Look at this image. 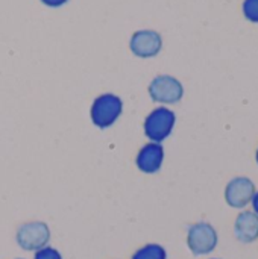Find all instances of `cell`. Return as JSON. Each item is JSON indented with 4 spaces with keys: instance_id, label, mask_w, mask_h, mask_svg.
Here are the masks:
<instances>
[{
    "instance_id": "7",
    "label": "cell",
    "mask_w": 258,
    "mask_h": 259,
    "mask_svg": "<svg viewBox=\"0 0 258 259\" xmlns=\"http://www.w3.org/2000/svg\"><path fill=\"white\" fill-rule=\"evenodd\" d=\"M131 50L135 56L152 58L157 56L163 47L161 35L155 30H137L131 38Z\"/></svg>"
},
{
    "instance_id": "2",
    "label": "cell",
    "mask_w": 258,
    "mask_h": 259,
    "mask_svg": "<svg viewBox=\"0 0 258 259\" xmlns=\"http://www.w3.org/2000/svg\"><path fill=\"white\" fill-rule=\"evenodd\" d=\"M176 123V115L164 106L154 109L144 120V135L152 143H161L170 137Z\"/></svg>"
},
{
    "instance_id": "10",
    "label": "cell",
    "mask_w": 258,
    "mask_h": 259,
    "mask_svg": "<svg viewBox=\"0 0 258 259\" xmlns=\"http://www.w3.org/2000/svg\"><path fill=\"white\" fill-rule=\"evenodd\" d=\"M132 259H167V253L160 244H146L132 255Z\"/></svg>"
},
{
    "instance_id": "3",
    "label": "cell",
    "mask_w": 258,
    "mask_h": 259,
    "mask_svg": "<svg viewBox=\"0 0 258 259\" xmlns=\"http://www.w3.org/2000/svg\"><path fill=\"white\" fill-rule=\"evenodd\" d=\"M217 232L216 229L207 223L199 222L189 228L187 232V246L195 256H202L211 253L217 246Z\"/></svg>"
},
{
    "instance_id": "12",
    "label": "cell",
    "mask_w": 258,
    "mask_h": 259,
    "mask_svg": "<svg viewBox=\"0 0 258 259\" xmlns=\"http://www.w3.org/2000/svg\"><path fill=\"white\" fill-rule=\"evenodd\" d=\"M33 259H62L61 256V253L56 250V249H53V247H43V249H40V250H36V253H35V258Z\"/></svg>"
},
{
    "instance_id": "9",
    "label": "cell",
    "mask_w": 258,
    "mask_h": 259,
    "mask_svg": "<svg viewBox=\"0 0 258 259\" xmlns=\"http://www.w3.org/2000/svg\"><path fill=\"white\" fill-rule=\"evenodd\" d=\"M234 235L236 238L243 243L249 244L258 240V215L251 211H243L239 214L234 223Z\"/></svg>"
},
{
    "instance_id": "6",
    "label": "cell",
    "mask_w": 258,
    "mask_h": 259,
    "mask_svg": "<svg viewBox=\"0 0 258 259\" xmlns=\"http://www.w3.org/2000/svg\"><path fill=\"white\" fill-rule=\"evenodd\" d=\"M255 194V185L249 178H234L225 188V200L231 208L242 209L252 202Z\"/></svg>"
},
{
    "instance_id": "11",
    "label": "cell",
    "mask_w": 258,
    "mask_h": 259,
    "mask_svg": "<svg viewBox=\"0 0 258 259\" xmlns=\"http://www.w3.org/2000/svg\"><path fill=\"white\" fill-rule=\"evenodd\" d=\"M243 14L249 21L258 23V0H245L243 2Z\"/></svg>"
},
{
    "instance_id": "4",
    "label": "cell",
    "mask_w": 258,
    "mask_h": 259,
    "mask_svg": "<svg viewBox=\"0 0 258 259\" xmlns=\"http://www.w3.org/2000/svg\"><path fill=\"white\" fill-rule=\"evenodd\" d=\"M17 244L26 252H36L50 241V229L44 222L23 223L17 229Z\"/></svg>"
},
{
    "instance_id": "13",
    "label": "cell",
    "mask_w": 258,
    "mask_h": 259,
    "mask_svg": "<svg viewBox=\"0 0 258 259\" xmlns=\"http://www.w3.org/2000/svg\"><path fill=\"white\" fill-rule=\"evenodd\" d=\"M41 2L50 8H58V6H62L64 3H67V0H41Z\"/></svg>"
},
{
    "instance_id": "14",
    "label": "cell",
    "mask_w": 258,
    "mask_h": 259,
    "mask_svg": "<svg viewBox=\"0 0 258 259\" xmlns=\"http://www.w3.org/2000/svg\"><path fill=\"white\" fill-rule=\"evenodd\" d=\"M252 206H254V212L258 215V191H255V194L252 197Z\"/></svg>"
},
{
    "instance_id": "1",
    "label": "cell",
    "mask_w": 258,
    "mask_h": 259,
    "mask_svg": "<svg viewBox=\"0 0 258 259\" xmlns=\"http://www.w3.org/2000/svg\"><path fill=\"white\" fill-rule=\"evenodd\" d=\"M123 112V102L116 94L99 96L91 106V121L100 129L111 127Z\"/></svg>"
},
{
    "instance_id": "5",
    "label": "cell",
    "mask_w": 258,
    "mask_h": 259,
    "mask_svg": "<svg viewBox=\"0 0 258 259\" xmlns=\"http://www.w3.org/2000/svg\"><path fill=\"white\" fill-rule=\"evenodd\" d=\"M149 96L152 97L154 102L173 105L182 99L184 88H182V83L176 77L169 76V74H161V76H157L151 82Z\"/></svg>"
},
{
    "instance_id": "8",
    "label": "cell",
    "mask_w": 258,
    "mask_h": 259,
    "mask_svg": "<svg viewBox=\"0 0 258 259\" xmlns=\"http://www.w3.org/2000/svg\"><path fill=\"white\" fill-rule=\"evenodd\" d=\"M164 161V149L160 143H149L143 146L135 158V164L140 171L154 175L161 170Z\"/></svg>"
},
{
    "instance_id": "15",
    "label": "cell",
    "mask_w": 258,
    "mask_h": 259,
    "mask_svg": "<svg viewBox=\"0 0 258 259\" xmlns=\"http://www.w3.org/2000/svg\"><path fill=\"white\" fill-rule=\"evenodd\" d=\"M255 158H257V164H258V149H257V155H255Z\"/></svg>"
}]
</instances>
